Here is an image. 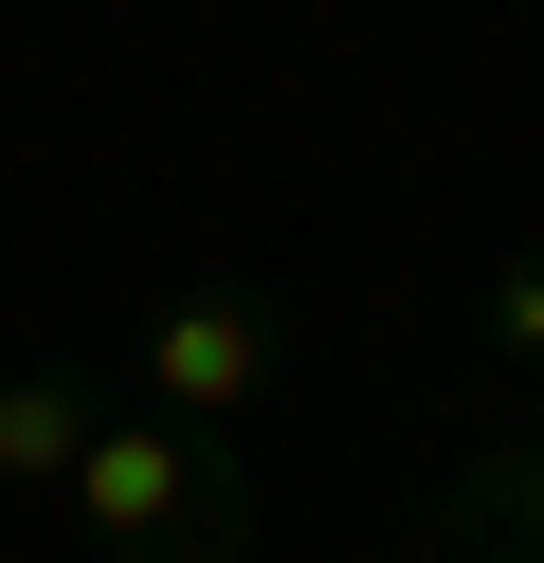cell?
I'll list each match as a JSON object with an SVG mask.
<instances>
[{
    "instance_id": "7a4b0ae2",
    "label": "cell",
    "mask_w": 544,
    "mask_h": 563,
    "mask_svg": "<svg viewBox=\"0 0 544 563\" xmlns=\"http://www.w3.org/2000/svg\"><path fill=\"white\" fill-rule=\"evenodd\" d=\"M290 400V309L273 291H164L145 309V418H200V437H254Z\"/></svg>"
},
{
    "instance_id": "3957f363",
    "label": "cell",
    "mask_w": 544,
    "mask_h": 563,
    "mask_svg": "<svg viewBox=\"0 0 544 563\" xmlns=\"http://www.w3.org/2000/svg\"><path fill=\"white\" fill-rule=\"evenodd\" d=\"M418 545H435V563H544V437H454Z\"/></svg>"
},
{
    "instance_id": "6da1fadb",
    "label": "cell",
    "mask_w": 544,
    "mask_h": 563,
    "mask_svg": "<svg viewBox=\"0 0 544 563\" xmlns=\"http://www.w3.org/2000/svg\"><path fill=\"white\" fill-rule=\"evenodd\" d=\"M55 490H73V527L109 563H254V473L200 418H91Z\"/></svg>"
},
{
    "instance_id": "277c9868",
    "label": "cell",
    "mask_w": 544,
    "mask_h": 563,
    "mask_svg": "<svg viewBox=\"0 0 544 563\" xmlns=\"http://www.w3.org/2000/svg\"><path fill=\"white\" fill-rule=\"evenodd\" d=\"M91 418H109V400H91L73 364H0V490H55Z\"/></svg>"
},
{
    "instance_id": "5b68a950",
    "label": "cell",
    "mask_w": 544,
    "mask_h": 563,
    "mask_svg": "<svg viewBox=\"0 0 544 563\" xmlns=\"http://www.w3.org/2000/svg\"><path fill=\"white\" fill-rule=\"evenodd\" d=\"M471 345H490V382H544V236L471 291Z\"/></svg>"
}]
</instances>
